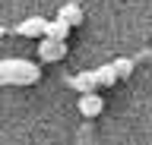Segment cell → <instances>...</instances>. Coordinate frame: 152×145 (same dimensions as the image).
<instances>
[{
  "label": "cell",
  "mask_w": 152,
  "mask_h": 145,
  "mask_svg": "<svg viewBox=\"0 0 152 145\" xmlns=\"http://www.w3.org/2000/svg\"><path fill=\"white\" fill-rule=\"evenodd\" d=\"M48 22H51V19L32 16V19H22L13 32H16V35H22V38H45V35H48Z\"/></svg>",
  "instance_id": "4"
},
{
  "label": "cell",
  "mask_w": 152,
  "mask_h": 145,
  "mask_svg": "<svg viewBox=\"0 0 152 145\" xmlns=\"http://www.w3.org/2000/svg\"><path fill=\"white\" fill-rule=\"evenodd\" d=\"M66 41H60V38H41V44H38V57L45 60V63H57V60H64L66 57Z\"/></svg>",
  "instance_id": "2"
},
{
  "label": "cell",
  "mask_w": 152,
  "mask_h": 145,
  "mask_svg": "<svg viewBox=\"0 0 152 145\" xmlns=\"http://www.w3.org/2000/svg\"><path fill=\"white\" fill-rule=\"evenodd\" d=\"M76 107H79V114H83L86 120H95V117L104 110V98L98 95V92H83L79 101H76Z\"/></svg>",
  "instance_id": "3"
},
{
  "label": "cell",
  "mask_w": 152,
  "mask_h": 145,
  "mask_svg": "<svg viewBox=\"0 0 152 145\" xmlns=\"http://www.w3.org/2000/svg\"><path fill=\"white\" fill-rule=\"evenodd\" d=\"M57 16H60V19H66V22H70V25H79V22L86 19L83 6H79L76 0H70V3H64V6H60V13H57Z\"/></svg>",
  "instance_id": "5"
},
{
  "label": "cell",
  "mask_w": 152,
  "mask_h": 145,
  "mask_svg": "<svg viewBox=\"0 0 152 145\" xmlns=\"http://www.w3.org/2000/svg\"><path fill=\"white\" fill-rule=\"evenodd\" d=\"M41 79V69L32 60H0V82L3 85H35Z\"/></svg>",
  "instance_id": "1"
},
{
  "label": "cell",
  "mask_w": 152,
  "mask_h": 145,
  "mask_svg": "<svg viewBox=\"0 0 152 145\" xmlns=\"http://www.w3.org/2000/svg\"><path fill=\"white\" fill-rule=\"evenodd\" d=\"M70 29H73V25H70L66 19H60V16H57V19H51V22H48V38H60V41H66Z\"/></svg>",
  "instance_id": "6"
}]
</instances>
